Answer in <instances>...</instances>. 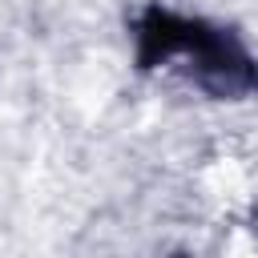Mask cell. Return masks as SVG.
<instances>
[{"mask_svg":"<svg viewBox=\"0 0 258 258\" xmlns=\"http://www.w3.org/2000/svg\"><path fill=\"white\" fill-rule=\"evenodd\" d=\"M129 28L137 73H177L210 101L258 97V56L234 28L177 12L161 0H149Z\"/></svg>","mask_w":258,"mask_h":258,"instance_id":"1","label":"cell"},{"mask_svg":"<svg viewBox=\"0 0 258 258\" xmlns=\"http://www.w3.org/2000/svg\"><path fill=\"white\" fill-rule=\"evenodd\" d=\"M169 258H189V254H169Z\"/></svg>","mask_w":258,"mask_h":258,"instance_id":"2","label":"cell"}]
</instances>
